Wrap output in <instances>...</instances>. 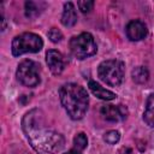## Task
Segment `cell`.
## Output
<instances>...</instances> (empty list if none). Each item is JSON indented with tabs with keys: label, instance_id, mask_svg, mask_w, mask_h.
<instances>
[{
	"label": "cell",
	"instance_id": "9a60e30c",
	"mask_svg": "<svg viewBox=\"0 0 154 154\" xmlns=\"http://www.w3.org/2000/svg\"><path fill=\"white\" fill-rule=\"evenodd\" d=\"M73 146H75L76 149H78V150H81V152H82L83 149H85L87 146H88V138H87V135L83 134V132L77 134V135L73 137Z\"/></svg>",
	"mask_w": 154,
	"mask_h": 154
},
{
	"label": "cell",
	"instance_id": "9c48e42d",
	"mask_svg": "<svg viewBox=\"0 0 154 154\" xmlns=\"http://www.w3.org/2000/svg\"><path fill=\"white\" fill-rule=\"evenodd\" d=\"M101 114L108 122H120L126 118L128 111L123 105H107L101 107Z\"/></svg>",
	"mask_w": 154,
	"mask_h": 154
},
{
	"label": "cell",
	"instance_id": "7a4b0ae2",
	"mask_svg": "<svg viewBox=\"0 0 154 154\" xmlns=\"http://www.w3.org/2000/svg\"><path fill=\"white\" fill-rule=\"evenodd\" d=\"M60 102L67 116L73 120L82 119L89 105V96L87 90L77 83H66L59 90Z\"/></svg>",
	"mask_w": 154,
	"mask_h": 154
},
{
	"label": "cell",
	"instance_id": "d6986e66",
	"mask_svg": "<svg viewBox=\"0 0 154 154\" xmlns=\"http://www.w3.org/2000/svg\"><path fill=\"white\" fill-rule=\"evenodd\" d=\"M118 154H134V153H132V150H131L130 148H128V147H123V148L119 149Z\"/></svg>",
	"mask_w": 154,
	"mask_h": 154
},
{
	"label": "cell",
	"instance_id": "ffe728a7",
	"mask_svg": "<svg viewBox=\"0 0 154 154\" xmlns=\"http://www.w3.org/2000/svg\"><path fill=\"white\" fill-rule=\"evenodd\" d=\"M64 154H82V152L78 150V149H76V148H73V149H70L69 152H66Z\"/></svg>",
	"mask_w": 154,
	"mask_h": 154
},
{
	"label": "cell",
	"instance_id": "2e32d148",
	"mask_svg": "<svg viewBox=\"0 0 154 154\" xmlns=\"http://www.w3.org/2000/svg\"><path fill=\"white\" fill-rule=\"evenodd\" d=\"M120 140V134L117 130H109L103 135V141L108 144H116Z\"/></svg>",
	"mask_w": 154,
	"mask_h": 154
},
{
	"label": "cell",
	"instance_id": "5bb4252c",
	"mask_svg": "<svg viewBox=\"0 0 154 154\" xmlns=\"http://www.w3.org/2000/svg\"><path fill=\"white\" fill-rule=\"evenodd\" d=\"M42 10H40V2L35 1H26L25 2V14L29 18H35L40 14Z\"/></svg>",
	"mask_w": 154,
	"mask_h": 154
},
{
	"label": "cell",
	"instance_id": "8992f818",
	"mask_svg": "<svg viewBox=\"0 0 154 154\" xmlns=\"http://www.w3.org/2000/svg\"><path fill=\"white\" fill-rule=\"evenodd\" d=\"M40 66L30 59H24L18 64L16 76L17 79L25 87H36L40 83Z\"/></svg>",
	"mask_w": 154,
	"mask_h": 154
},
{
	"label": "cell",
	"instance_id": "6da1fadb",
	"mask_svg": "<svg viewBox=\"0 0 154 154\" xmlns=\"http://www.w3.org/2000/svg\"><path fill=\"white\" fill-rule=\"evenodd\" d=\"M38 114L40 112L37 109L26 113L23 119V130L36 152L54 154L64 147V137L59 132L47 129Z\"/></svg>",
	"mask_w": 154,
	"mask_h": 154
},
{
	"label": "cell",
	"instance_id": "3957f363",
	"mask_svg": "<svg viewBox=\"0 0 154 154\" xmlns=\"http://www.w3.org/2000/svg\"><path fill=\"white\" fill-rule=\"evenodd\" d=\"M125 65L118 59H108L102 61L97 67V75L102 82L111 87H118L124 79Z\"/></svg>",
	"mask_w": 154,
	"mask_h": 154
},
{
	"label": "cell",
	"instance_id": "ba28073f",
	"mask_svg": "<svg viewBox=\"0 0 154 154\" xmlns=\"http://www.w3.org/2000/svg\"><path fill=\"white\" fill-rule=\"evenodd\" d=\"M125 31H126L128 38L131 40V41L143 40L147 36V32H148L146 24L142 20H138V19H135V20L129 22L128 25H126Z\"/></svg>",
	"mask_w": 154,
	"mask_h": 154
},
{
	"label": "cell",
	"instance_id": "ac0fdd59",
	"mask_svg": "<svg viewBox=\"0 0 154 154\" xmlns=\"http://www.w3.org/2000/svg\"><path fill=\"white\" fill-rule=\"evenodd\" d=\"M77 6L79 7V10L83 12V13H88L93 10L94 7V1H78L77 2Z\"/></svg>",
	"mask_w": 154,
	"mask_h": 154
},
{
	"label": "cell",
	"instance_id": "30bf717a",
	"mask_svg": "<svg viewBox=\"0 0 154 154\" xmlns=\"http://www.w3.org/2000/svg\"><path fill=\"white\" fill-rule=\"evenodd\" d=\"M77 23V12L75 5L69 1L64 4V11L61 14V24L64 26H73Z\"/></svg>",
	"mask_w": 154,
	"mask_h": 154
},
{
	"label": "cell",
	"instance_id": "7c38bea8",
	"mask_svg": "<svg viewBox=\"0 0 154 154\" xmlns=\"http://www.w3.org/2000/svg\"><path fill=\"white\" fill-rule=\"evenodd\" d=\"M143 120L150 128H154V93L150 94L146 102V108L143 112Z\"/></svg>",
	"mask_w": 154,
	"mask_h": 154
},
{
	"label": "cell",
	"instance_id": "52a82bcc",
	"mask_svg": "<svg viewBox=\"0 0 154 154\" xmlns=\"http://www.w3.org/2000/svg\"><path fill=\"white\" fill-rule=\"evenodd\" d=\"M46 63L53 75H60L66 66L63 54L55 49H49L46 53Z\"/></svg>",
	"mask_w": 154,
	"mask_h": 154
},
{
	"label": "cell",
	"instance_id": "277c9868",
	"mask_svg": "<svg viewBox=\"0 0 154 154\" xmlns=\"http://www.w3.org/2000/svg\"><path fill=\"white\" fill-rule=\"evenodd\" d=\"M42 47L43 41L40 35L34 32H23L13 38L11 49L14 57H19L25 53H37Z\"/></svg>",
	"mask_w": 154,
	"mask_h": 154
},
{
	"label": "cell",
	"instance_id": "5b68a950",
	"mask_svg": "<svg viewBox=\"0 0 154 154\" xmlns=\"http://www.w3.org/2000/svg\"><path fill=\"white\" fill-rule=\"evenodd\" d=\"M70 49L77 59H87L97 52L96 42L90 32H82L70 40Z\"/></svg>",
	"mask_w": 154,
	"mask_h": 154
},
{
	"label": "cell",
	"instance_id": "8fae6325",
	"mask_svg": "<svg viewBox=\"0 0 154 154\" xmlns=\"http://www.w3.org/2000/svg\"><path fill=\"white\" fill-rule=\"evenodd\" d=\"M88 87L90 89V91L99 99L101 100H105V101H111V100H114L117 97V95L114 93H112L111 90H107L105 89L103 87H101L97 82L95 81H89L88 83Z\"/></svg>",
	"mask_w": 154,
	"mask_h": 154
},
{
	"label": "cell",
	"instance_id": "4fadbf2b",
	"mask_svg": "<svg viewBox=\"0 0 154 154\" xmlns=\"http://www.w3.org/2000/svg\"><path fill=\"white\" fill-rule=\"evenodd\" d=\"M149 78V72L147 70V67L144 66H137L132 70V79L138 83V84H142V83H146Z\"/></svg>",
	"mask_w": 154,
	"mask_h": 154
},
{
	"label": "cell",
	"instance_id": "e0dca14e",
	"mask_svg": "<svg viewBox=\"0 0 154 154\" xmlns=\"http://www.w3.org/2000/svg\"><path fill=\"white\" fill-rule=\"evenodd\" d=\"M47 36H48V38H49L53 43H58V42H60L61 38H63V34H61V31H60L59 29H57V28H52V29H49V31L47 32Z\"/></svg>",
	"mask_w": 154,
	"mask_h": 154
}]
</instances>
